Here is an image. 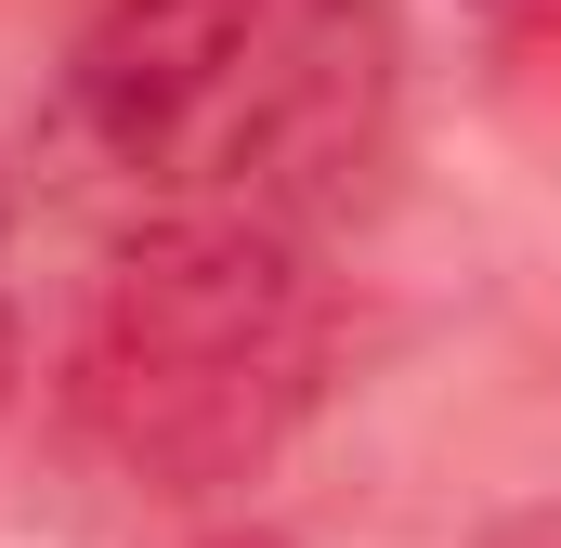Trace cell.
<instances>
[{"mask_svg":"<svg viewBox=\"0 0 561 548\" xmlns=\"http://www.w3.org/2000/svg\"><path fill=\"white\" fill-rule=\"evenodd\" d=\"M392 0H105L66 53V132L157 222L300 236L392 157Z\"/></svg>","mask_w":561,"mask_h":548,"instance_id":"6da1fadb","label":"cell"},{"mask_svg":"<svg viewBox=\"0 0 561 548\" xmlns=\"http://www.w3.org/2000/svg\"><path fill=\"white\" fill-rule=\"evenodd\" d=\"M313 392H327V274L300 236L262 222H144L66 340L79 431L157 496L249 483Z\"/></svg>","mask_w":561,"mask_h":548,"instance_id":"7a4b0ae2","label":"cell"},{"mask_svg":"<svg viewBox=\"0 0 561 548\" xmlns=\"http://www.w3.org/2000/svg\"><path fill=\"white\" fill-rule=\"evenodd\" d=\"M0 222H13V196H0ZM0 379H13V313H0Z\"/></svg>","mask_w":561,"mask_h":548,"instance_id":"3957f363","label":"cell"}]
</instances>
